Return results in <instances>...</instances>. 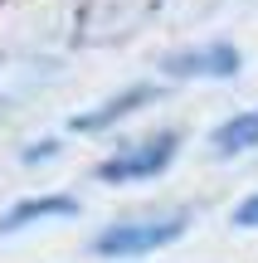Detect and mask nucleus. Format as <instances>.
I'll return each mask as SVG.
<instances>
[{"label":"nucleus","mask_w":258,"mask_h":263,"mask_svg":"<svg viewBox=\"0 0 258 263\" xmlns=\"http://www.w3.org/2000/svg\"><path fill=\"white\" fill-rule=\"evenodd\" d=\"M156 10L161 0H83L73 34L78 44H117V39H132Z\"/></svg>","instance_id":"1"},{"label":"nucleus","mask_w":258,"mask_h":263,"mask_svg":"<svg viewBox=\"0 0 258 263\" xmlns=\"http://www.w3.org/2000/svg\"><path fill=\"white\" fill-rule=\"evenodd\" d=\"M175 146H181V137H175V132H161V137H151V141H136V146L107 156L103 166H97V180H107V185L151 180V176H161V171L175 161Z\"/></svg>","instance_id":"2"},{"label":"nucleus","mask_w":258,"mask_h":263,"mask_svg":"<svg viewBox=\"0 0 258 263\" xmlns=\"http://www.w3.org/2000/svg\"><path fill=\"white\" fill-rule=\"evenodd\" d=\"M185 234V219L171 215V219H142V224H117V229H103L93 239V249L103 258H136V254H156V249L175 244Z\"/></svg>","instance_id":"3"},{"label":"nucleus","mask_w":258,"mask_h":263,"mask_svg":"<svg viewBox=\"0 0 258 263\" xmlns=\"http://www.w3.org/2000/svg\"><path fill=\"white\" fill-rule=\"evenodd\" d=\"M171 78H234L239 73V49L234 44H205V49H185V54L166 59Z\"/></svg>","instance_id":"4"},{"label":"nucleus","mask_w":258,"mask_h":263,"mask_svg":"<svg viewBox=\"0 0 258 263\" xmlns=\"http://www.w3.org/2000/svg\"><path fill=\"white\" fill-rule=\"evenodd\" d=\"M78 215V200L73 195H34V200H19L0 215V234H19L29 224H44V219H73Z\"/></svg>","instance_id":"5"},{"label":"nucleus","mask_w":258,"mask_h":263,"mask_svg":"<svg viewBox=\"0 0 258 263\" xmlns=\"http://www.w3.org/2000/svg\"><path fill=\"white\" fill-rule=\"evenodd\" d=\"M156 98V88L151 83H136V88H127V93H117V98H107L97 112H83V117H73V132H103V127H112V122H122V117H132L136 107H146Z\"/></svg>","instance_id":"6"},{"label":"nucleus","mask_w":258,"mask_h":263,"mask_svg":"<svg viewBox=\"0 0 258 263\" xmlns=\"http://www.w3.org/2000/svg\"><path fill=\"white\" fill-rule=\"evenodd\" d=\"M210 146H214V156H239V151H253V146H258V107H253V112L229 117V122L210 137Z\"/></svg>","instance_id":"7"},{"label":"nucleus","mask_w":258,"mask_h":263,"mask_svg":"<svg viewBox=\"0 0 258 263\" xmlns=\"http://www.w3.org/2000/svg\"><path fill=\"white\" fill-rule=\"evenodd\" d=\"M234 224L239 229H258V195H249L239 210H234Z\"/></svg>","instance_id":"8"},{"label":"nucleus","mask_w":258,"mask_h":263,"mask_svg":"<svg viewBox=\"0 0 258 263\" xmlns=\"http://www.w3.org/2000/svg\"><path fill=\"white\" fill-rule=\"evenodd\" d=\"M39 156H54V141H39L34 151H25V161H39Z\"/></svg>","instance_id":"9"}]
</instances>
